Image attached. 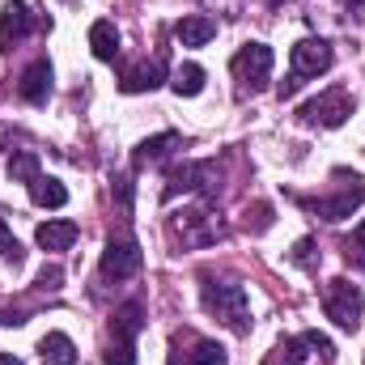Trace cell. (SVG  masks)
Listing matches in <instances>:
<instances>
[{
	"mask_svg": "<svg viewBox=\"0 0 365 365\" xmlns=\"http://www.w3.org/2000/svg\"><path fill=\"white\" fill-rule=\"evenodd\" d=\"M204 310L217 314L221 323H230L234 331H251V302H247V289L234 284V280H212L204 276Z\"/></svg>",
	"mask_w": 365,
	"mask_h": 365,
	"instance_id": "obj_1",
	"label": "cell"
},
{
	"mask_svg": "<svg viewBox=\"0 0 365 365\" xmlns=\"http://www.w3.org/2000/svg\"><path fill=\"white\" fill-rule=\"evenodd\" d=\"M145 327V306L140 302H123L110 314V349H106V365H136V336Z\"/></svg>",
	"mask_w": 365,
	"mask_h": 365,
	"instance_id": "obj_2",
	"label": "cell"
},
{
	"mask_svg": "<svg viewBox=\"0 0 365 365\" xmlns=\"http://www.w3.org/2000/svg\"><path fill=\"white\" fill-rule=\"evenodd\" d=\"M323 310H327V319L336 323V327H344V331H357L361 327V314H365V297L361 289L353 284V280H331L327 289H323Z\"/></svg>",
	"mask_w": 365,
	"mask_h": 365,
	"instance_id": "obj_3",
	"label": "cell"
},
{
	"mask_svg": "<svg viewBox=\"0 0 365 365\" xmlns=\"http://www.w3.org/2000/svg\"><path fill=\"white\" fill-rule=\"evenodd\" d=\"M179 191H204L208 200L221 195V170L217 162H187V166H175L170 170V182H166V200H175Z\"/></svg>",
	"mask_w": 365,
	"mask_h": 365,
	"instance_id": "obj_4",
	"label": "cell"
},
{
	"mask_svg": "<svg viewBox=\"0 0 365 365\" xmlns=\"http://www.w3.org/2000/svg\"><path fill=\"white\" fill-rule=\"evenodd\" d=\"M302 123H319V128H340L349 115H353V93L340 90V86H331V90H323L319 98H310L302 110Z\"/></svg>",
	"mask_w": 365,
	"mask_h": 365,
	"instance_id": "obj_5",
	"label": "cell"
},
{
	"mask_svg": "<svg viewBox=\"0 0 365 365\" xmlns=\"http://www.w3.org/2000/svg\"><path fill=\"white\" fill-rule=\"evenodd\" d=\"M170 230H175V238L182 247H208V242L221 238V221L208 208H182L179 217L170 221Z\"/></svg>",
	"mask_w": 365,
	"mask_h": 365,
	"instance_id": "obj_6",
	"label": "cell"
},
{
	"mask_svg": "<svg viewBox=\"0 0 365 365\" xmlns=\"http://www.w3.org/2000/svg\"><path fill=\"white\" fill-rule=\"evenodd\" d=\"M140 264H145V255H140L136 238H110L102 251V280H132L140 272Z\"/></svg>",
	"mask_w": 365,
	"mask_h": 365,
	"instance_id": "obj_7",
	"label": "cell"
},
{
	"mask_svg": "<svg viewBox=\"0 0 365 365\" xmlns=\"http://www.w3.org/2000/svg\"><path fill=\"white\" fill-rule=\"evenodd\" d=\"M234 77H238L247 90H259V86L272 77V47H268V43H247V47L234 56Z\"/></svg>",
	"mask_w": 365,
	"mask_h": 365,
	"instance_id": "obj_8",
	"label": "cell"
},
{
	"mask_svg": "<svg viewBox=\"0 0 365 365\" xmlns=\"http://www.w3.org/2000/svg\"><path fill=\"white\" fill-rule=\"evenodd\" d=\"M331 64H336V51H331L327 38H302V43L293 47V73H297L302 81H306V77H323Z\"/></svg>",
	"mask_w": 365,
	"mask_h": 365,
	"instance_id": "obj_9",
	"label": "cell"
},
{
	"mask_svg": "<svg viewBox=\"0 0 365 365\" xmlns=\"http://www.w3.org/2000/svg\"><path fill=\"white\" fill-rule=\"evenodd\" d=\"M34 30V17H30V4H21V0H9L4 9H0V51H13L26 34Z\"/></svg>",
	"mask_w": 365,
	"mask_h": 365,
	"instance_id": "obj_10",
	"label": "cell"
},
{
	"mask_svg": "<svg viewBox=\"0 0 365 365\" xmlns=\"http://www.w3.org/2000/svg\"><path fill=\"white\" fill-rule=\"evenodd\" d=\"M361 204H365V182L353 179L344 191H340V195H327V200H319V204H314V212H319L323 221H344V217H353Z\"/></svg>",
	"mask_w": 365,
	"mask_h": 365,
	"instance_id": "obj_11",
	"label": "cell"
},
{
	"mask_svg": "<svg viewBox=\"0 0 365 365\" xmlns=\"http://www.w3.org/2000/svg\"><path fill=\"white\" fill-rule=\"evenodd\" d=\"M162 81H166V60L158 56V60H140V64H132V68L123 73L119 90L123 93H149V90H158Z\"/></svg>",
	"mask_w": 365,
	"mask_h": 365,
	"instance_id": "obj_12",
	"label": "cell"
},
{
	"mask_svg": "<svg viewBox=\"0 0 365 365\" xmlns=\"http://www.w3.org/2000/svg\"><path fill=\"white\" fill-rule=\"evenodd\" d=\"M17 93H21L30 106H43V102H47V93H51V64H47V60H34V64L21 73Z\"/></svg>",
	"mask_w": 365,
	"mask_h": 365,
	"instance_id": "obj_13",
	"label": "cell"
},
{
	"mask_svg": "<svg viewBox=\"0 0 365 365\" xmlns=\"http://www.w3.org/2000/svg\"><path fill=\"white\" fill-rule=\"evenodd\" d=\"M225 349L217 344V340H191V349L182 353L179 344H175V353H170V365H225Z\"/></svg>",
	"mask_w": 365,
	"mask_h": 365,
	"instance_id": "obj_14",
	"label": "cell"
},
{
	"mask_svg": "<svg viewBox=\"0 0 365 365\" xmlns=\"http://www.w3.org/2000/svg\"><path fill=\"white\" fill-rule=\"evenodd\" d=\"M34 238H38L43 251H68L77 242V221H43L34 230Z\"/></svg>",
	"mask_w": 365,
	"mask_h": 365,
	"instance_id": "obj_15",
	"label": "cell"
},
{
	"mask_svg": "<svg viewBox=\"0 0 365 365\" xmlns=\"http://www.w3.org/2000/svg\"><path fill=\"white\" fill-rule=\"evenodd\" d=\"M170 149H179V136H175V132H162V136L140 140L136 153H132V162H136V166H158V162L170 158Z\"/></svg>",
	"mask_w": 365,
	"mask_h": 365,
	"instance_id": "obj_16",
	"label": "cell"
},
{
	"mask_svg": "<svg viewBox=\"0 0 365 365\" xmlns=\"http://www.w3.org/2000/svg\"><path fill=\"white\" fill-rule=\"evenodd\" d=\"M90 51L102 60V64H115V56H119V30H115V21H93L90 26Z\"/></svg>",
	"mask_w": 365,
	"mask_h": 365,
	"instance_id": "obj_17",
	"label": "cell"
},
{
	"mask_svg": "<svg viewBox=\"0 0 365 365\" xmlns=\"http://www.w3.org/2000/svg\"><path fill=\"white\" fill-rule=\"evenodd\" d=\"M38 357H43V365H77V349L64 331H47L38 340Z\"/></svg>",
	"mask_w": 365,
	"mask_h": 365,
	"instance_id": "obj_18",
	"label": "cell"
},
{
	"mask_svg": "<svg viewBox=\"0 0 365 365\" xmlns=\"http://www.w3.org/2000/svg\"><path fill=\"white\" fill-rule=\"evenodd\" d=\"M212 34H217V21L212 17H200V13L195 17H182L179 26H175V38H179L182 47H204Z\"/></svg>",
	"mask_w": 365,
	"mask_h": 365,
	"instance_id": "obj_19",
	"label": "cell"
},
{
	"mask_svg": "<svg viewBox=\"0 0 365 365\" xmlns=\"http://www.w3.org/2000/svg\"><path fill=\"white\" fill-rule=\"evenodd\" d=\"M30 200H34L38 208H64V204H68V187H64L60 179L38 175V179L30 182Z\"/></svg>",
	"mask_w": 365,
	"mask_h": 365,
	"instance_id": "obj_20",
	"label": "cell"
},
{
	"mask_svg": "<svg viewBox=\"0 0 365 365\" xmlns=\"http://www.w3.org/2000/svg\"><path fill=\"white\" fill-rule=\"evenodd\" d=\"M170 90L179 93V98H195V93L204 90V68H200V64H182V68H175Z\"/></svg>",
	"mask_w": 365,
	"mask_h": 365,
	"instance_id": "obj_21",
	"label": "cell"
},
{
	"mask_svg": "<svg viewBox=\"0 0 365 365\" xmlns=\"http://www.w3.org/2000/svg\"><path fill=\"white\" fill-rule=\"evenodd\" d=\"M38 175H43V170H38V158H34L30 149H17V153L9 158V179L13 182H34Z\"/></svg>",
	"mask_w": 365,
	"mask_h": 365,
	"instance_id": "obj_22",
	"label": "cell"
},
{
	"mask_svg": "<svg viewBox=\"0 0 365 365\" xmlns=\"http://www.w3.org/2000/svg\"><path fill=\"white\" fill-rule=\"evenodd\" d=\"M264 365H302V340H280L264 357Z\"/></svg>",
	"mask_w": 365,
	"mask_h": 365,
	"instance_id": "obj_23",
	"label": "cell"
},
{
	"mask_svg": "<svg viewBox=\"0 0 365 365\" xmlns=\"http://www.w3.org/2000/svg\"><path fill=\"white\" fill-rule=\"evenodd\" d=\"M297 340H302V349H310L319 361H331V357H336V344H331L327 336H319V331H302Z\"/></svg>",
	"mask_w": 365,
	"mask_h": 365,
	"instance_id": "obj_24",
	"label": "cell"
},
{
	"mask_svg": "<svg viewBox=\"0 0 365 365\" xmlns=\"http://www.w3.org/2000/svg\"><path fill=\"white\" fill-rule=\"evenodd\" d=\"M0 259H9V264H21L26 259V251H21V242L13 238V230L0 221Z\"/></svg>",
	"mask_w": 365,
	"mask_h": 365,
	"instance_id": "obj_25",
	"label": "cell"
},
{
	"mask_svg": "<svg viewBox=\"0 0 365 365\" xmlns=\"http://www.w3.org/2000/svg\"><path fill=\"white\" fill-rule=\"evenodd\" d=\"M310 251H314V242L302 238V242L293 247V264H297V268H314V255H310Z\"/></svg>",
	"mask_w": 365,
	"mask_h": 365,
	"instance_id": "obj_26",
	"label": "cell"
},
{
	"mask_svg": "<svg viewBox=\"0 0 365 365\" xmlns=\"http://www.w3.org/2000/svg\"><path fill=\"white\" fill-rule=\"evenodd\" d=\"M60 280H64V272H60L56 264H47V268L38 272V289H47V293H56V289H60Z\"/></svg>",
	"mask_w": 365,
	"mask_h": 365,
	"instance_id": "obj_27",
	"label": "cell"
},
{
	"mask_svg": "<svg viewBox=\"0 0 365 365\" xmlns=\"http://www.w3.org/2000/svg\"><path fill=\"white\" fill-rule=\"evenodd\" d=\"M297 90H302V77H297V73H289V77H284V81L276 86V98L284 102V98H293V93H297Z\"/></svg>",
	"mask_w": 365,
	"mask_h": 365,
	"instance_id": "obj_28",
	"label": "cell"
},
{
	"mask_svg": "<svg viewBox=\"0 0 365 365\" xmlns=\"http://www.w3.org/2000/svg\"><path fill=\"white\" fill-rule=\"evenodd\" d=\"M0 365H21V357H13V353H0Z\"/></svg>",
	"mask_w": 365,
	"mask_h": 365,
	"instance_id": "obj_29",
	"label": "cell"
},
{
	"mask_svg": "<svg viewBox=\"0 0 365 365\" xmlns=\"http://www.w3.org/2000/svg\"><path fill=\"white\" fill-rule=\"evenodd\" d=\"M353 242H357V247H365V221L357 225V234H353Z\"/></svg>",
	"mask_w": 365,
	"mask_h": 365,
	"instance_id": "obj_30",
	"label": "cell"
},
{
	"mask_svg": "<svg viewBox=\"0 0 365 365\" xmlns=\"http://www.w3.org/2000/svg\"><path fill=\"white\" fill-rule=\"evenodd\" d=\"M349 4H353V9H361V4H365V0H349Z\"/></svg>",
	"mask_w": 365,
	"mask_h": 365,
	"instance_id": "obj_31",
	"label": "cell"
}]
</instances>
